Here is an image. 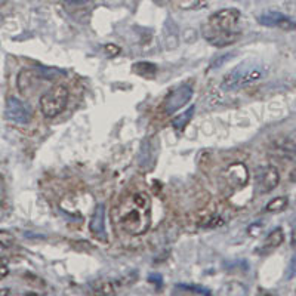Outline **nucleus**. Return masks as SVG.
<instances>
[{
    "label": "nucleus",
    "mask_w": 296,
    "mask_h": 296,
    "mask_svg": "<svg viewBox=\"0 0 296 296\" xmlns=\"http://www.w3.org/2000/svg\"><path fill=\"white\" fill-rule=\"evenodd\" d=\"M117 225L130 236H142L151 224V200L147 193L129 196L114 213Z\"/></svg>",
    "instance_id": "1"
},
{
    "label": "nucleus",
    "mask_w": 296,
    "mask_h": 296,
    "mask_svg": "<svg viewBox=\"0 0 296 296\" xmlns=\"http://www.w3.org/2000/svg\"><path fill=\"white\" fill-rule=\"evenodd\" d=\"M240 12L234 7L215 12L202 27L203 37L216 47H224L236 43L242 31L239 28Z\"/></svg>",
    "instance_id": "2"
},
{
    "label": "nucleus",
    "mask_w": 296,
    "mask_h": 296,
    "mask_svg": "<svg viewBox=\"0 0 296 296\" xmlns=\"http://www.w3.org/2000/svg\"><path fill=\"white\" fill-rule=\"evenodd\" d=\"M68 102V89L64 85H56L44 92L40 98V110L44 117L52 119L61 114Z\"/></svg>",
    "instance_id": "3"
},
{
    "label": "nucleus",
    "mask_w": 296,
    "mask_h": 296,
    "mask_svg": "<svg viewBox=\"0 0 296 296\" xmlns=\"http://www.w3.org/2000/svg\"><path fill=\"white\" fill-rule=\"evenodd\" d=\"M261 76H262L261 71L256 68H245V65H239L237 68H234L233 71H230L228 74L224 76L221 89H224V90L239 89V87L248 86L254 82L259 80Z\"/></svg>",
    "instance_id": "4"
},
{
    "label": "nucleus",
    "mask_w": 296,
    "mask_h": 296,
    "mask_svg": "<svg viewBox=\"0 0 296 296\" xmlns=\"http://www.w3.org/2000/svg\"><path fill=\"white\" fill-rule=\"evenodd\" d=\"M6 119L18 123V125H28L31 122V110L27 104L19 101L15 96L7 98L6 101V110H4Z\"/></svg>",
    "instance_id": "5"
},
{
    "label": "nucleus",
    "mask_w": 296,
    "mask_h": 296,
    "mask_svg": "<svg viewBox=\"0 0 296 296\" xmlns=\"http://www.w3.org/2000/svg\"><path fill=\"white\" fill-rule=\"evenodd\" d=\"M193 96V87L188 85H181L175 90H172L166 101H165V113L166 114H173L179 108H182Z\"/></svg>",
    "instance_id": "6"
},
{
    "label": "nucleus",
    "mask_w": 296,
    "mask_h": 296,
    "mask_svg": "<svg viewBox=\"0 0 296 296\" xmlns=\"http://www.w3.org/2000/svg\"><path fill=\"white\" fill-rule=\"evenodd\" d=\"M280 182V173L276 166H265L259 170L258 175V191L261 194H267L273 191Z\"/></svg>",
    "instance_id": "7"
},
{
    "label": "nucleus",
    "mask_w": 296,
    "mask_h": 296,
    "mask_svg": "<svg viewBox=\"0 0 296 296\" xmlns=\"http://www.w3.org/2000/svg\"><path fill=\"white\" fill-rule=\"evenodd\" d=\"M89 231L92 236L101 242H107V230H105V206L102 203L96 205L93 215L89 222Z\"/></svg>",
    "instance_id": "8"
},
{
    "label": "nucleus",
    "mask_w": 296,
    "mask_h": 296,
    "mask_svg": "<svg viewBox=\"0 0 296 296\" xmlns=\"http://www.w3.org/2000/svg\"><path fill=\"white\" fill-rule=\"evenodd\" d=\"M259 24L265 25V27H276L285 31H294L296 30V22H294L289 16L279 13V12H268L264 13L258 18Z\"/></svg>",
    "instance_id": "9"
},
{
    "label": "nucleus",
    "mask_w": 296,
    "mask_h": 296,
    "mask_svg": "<svg viewBox=\"0 0 296 296\" xmlns=\"http://www.w3.org/2000/svg\"><path fill=\"white\" fill-rule=\"evenodd\" d=\"M225 179L231 187H245L249 181V170L243 163H233L225 170Z\"/></svg>",
    "instance_id": "10"
},
{
    "label": "nucleus",
    "mask_w": 296,
    "mask_h": 296,
    "mask_svg": "<svg viewBox=\"0 0 296 296\" xmlns=\"http://www.w3.org/2000/svg\"><path fill=\"white\" fill-rule=\"evenodd\" d=\"M283 242H285V233H283V230H282V228H276V230H273V231L268 234V237L264 240V243H262V246H261V249H259V254L267 255V254L276 251Z\"/></svg>",
    "instance_id": "11"
},
{
    "label": "nucleus",
    "mask_w": 296,
    "mask_h": 296,
    "mask_svg": "<svg viewBox=\"0 0 296 296\" xmlns=\"http://www.w3.org/2000/svg\"><path fill=\"white\" fill-rule=\"evenodd\" d=\"M37 85V76L31 70H22L18 74V89L22 95H28Z\"/></svg>",
    "instance_id": "12"
},
{
    "label": "nucleus",
    "mask_w": 296,
    "mask_h": 296,
    "mask_svg": "<svg viewBox=\"0 0 296 296\" xmlns=\"http://www.w3.org/2000/svg\"><path fill=\"white\" fill-rule=\"evenodd\" d=\"M133 73L144 79H153L157 74V65L153 62L141 61V62L133 64Z\"/></svg>",
    "instance_id": "13"
},
{
    "label": "nucleus",
    "mask_w": 296,
    "mask_h": 296,
    "mask_svg": "<svg viewBox=\"0 0 296 296\" xmlns=\"http://www.w3.org/2000/svg\"><path fill=\"white\" fill-rule=\"evenodd\" d=\"M194 111H196V107L191 105L187 111H184V113L175 116L173 120H172V126H173L176 130H184V129L188 126V123L191 122V119H193V116H194Z\"/></svg>",
    "instance_id": "14"
},
{
    "label": "nucleus",
    "mask_w": 296,
    "mask_h": 296,
    "mask_svg": "<svg viewBox=\"0 0 296 296\" xmlns=\"http://www.w3.org/2000/svg\"><path fill=\"white\" fill-rule=\"evenodd\" d=\"M289 205V199L286 196H280V197H276L273 199L267 206H265V211L270 212V213H279V212H283Z\"/></svg>",
    "instance_id": "15"
},
{
    "label": "nucleus",
    "mask_w": 296,
    "mask_h": 296,
    "mask_svg": "<svg viewBox=\"0 0 296 296\" xmlns=\"http://www.w3.org/2000/svg\"><path fill=\"white\" fill-rule=\"evenodd\" d=\"M282 150H283L285 153H288V154L296 157V129L295 130H292V132L285 138Z\"/></svg>",
    "instance_id": "16"
},
{
    "label": "nucleus",
    "mask_w": 296,
    "mask_h": 296,
    "mask_svg": "<svg viewBox=\"0 0 296 296\" xmlns=\"http://www.w3.org/2000/svg\"><path fill=\"white\" fill-rule=\"evenodd\" d=\"M15 245V236L9 231L0 230V246L3 248H12Z\"/></svg>",
    "instance_id": "17"
},
{
    "label": "nucleus",
    "mask_w": 296,
    "mask_h": 296,
    "mask_svg": "<svg viewBox=\"0 0 296 296\" xmlns=\"http://www.w3.org/2000/svg\"><path fill=\"white\" fill-rule=\"evenodd\" d=\"M221 225H224V221L219 216H211V218L205 219V222H202V227H205V228H216Z\"/></svg>",
    "instance_id": "18"
},
{
    "label": "nucleus",
    "mask_w": 296,
    "mask_h": 296,
    "mask_svg": "<svg viewBox=\"0 0 296 296\" xmlns=\"http://www.w3.org/2000/svg\"><path fill=\"white\" fill-rule=\"evenodd\" d=\"M172 3L181 9H191V7H196V4H199L196 0H172Z\"/></svg>",
    "instance_id": "19"
},
{
    "label": "nucleus",
    "mask_w": 296,
    "mask_h": 296,
    "mask_svg": "<svg viewBox=\"0 0 296 296\" xmlns=\"http://www.w3.org/2000/svg\"><path fill=\"white\" fill-rule=\"evenodd\" d=\"M104 50L107 52V55H110V56H116V55H119L120 53V47L117 46V44H113V43H107L105 46H104Z\"/></svg>",
    "instance_id": "20"
},
{
    "label": "nucleus",
    "mask_w": 296,
    "mask_h": 296,
    "mask_svg": "<svg viewBox=\"0 0 296 296\" xmlns=\"http://www.w3.org/2000/svg\"><path fill=\"white\" fill-rule=\"evenodd\" d=\"M87 1L89 0H65V3L70 4V6H82V4H85Z\"/></svg>",
    "instance_id": "21"
},
{
    "label": "nucleus",
    "mask_w": 296,
    "mask_h": 296,
    "mask_svg": "<svg viewBox=\"0 0 296 296\" xmlns=\"http://www.w3.org/2000/svg\"><path fill=\"white\" fill-rule=\"evenodd\" d=\"M3 199H4V181L0 176V203L3 202Z\"/></svg>",
    "instance_id": "22"
},
{
    "label": "nucleus",
    "mask_w": 296,
    "mask_h": 296,
    "mask_svg": "<svg viewBox=\"0 0 296 296\" xmlns=\"http://www.w3.org/2000/svg\"><path fill=\"white\" fill-rule=\"evenodd\" d=\"M148 280H150V282H153V283L162 285V277H160V276H157V274H153V276H150V277H148Z\"/></svg>",
    "instance_id": "23"
},
{
    "label": "nucleus",
    "mask_w": 296,
    "mask_h": 296,
    "mask_svg": "<svg viewBox=\"0 0 296 296\" xmlns=\"http://www.w3.org/2000/svg\"><path fill=\"white\" fill-rule=\"evenodd\" d=\"M7 273H9L7 267H6V265H0V280L4 279V277L7 276Z\"/></svg>",
    "instance_id": "24"
},
{
    "label": "nucleus",
    "mask_w": 296,
    "mask_h": 296,
    "mask_svg": "<svg viewBox=\"0 0 296 296\" xmlns=\"http://www.w3.org/2000/svg\"><path fill=\"white\" fill-rule=\"evenodd\" d=\"M291 245H292V248H296V225H295V228L292 230V237H291Z\"/></svg>",
    "instance_id": "25"
},
{
    "label": "nucleus",
    "mask_w": 296,
    "mask_h": 296,
    "mask_svg": "<svg viewBox=\"0 0 296 296\" xmlns=\"http://www.w3.org/2000/svg\"><path fill=\"white\" fill-rule=\"evenodd\" d=\"M10 291L9 289H0V296H9Z\"/></svg>",
    "instance_id": "26"
},
{
    "label": "nucleus",
    "mask_w": 296,
    "mask_h": 296,
    "mask_svg": "<svg viewBox=\"0 0 296 296\" xmlns=\"http://www.w3.org/2000/svg\"><path fill=\"white\" fill-rule=\"evenodd\" d=\"M291 181H294L296 182V168L292 170V173H291Z\"/></svg>",
    "instance_id": "27"
},
{
    "label": "nucleus",
    "mask_w": 296,
    "mask_h": 296,
    "mask_svg": "<svg viewBox=\"0 0 296 296\" xmlns=\"http://www.w3.org/2000/svg\"><path fill=\"white\" fill-rule=\"evenodd\" d=\"M259 296H273L271 294H267V292H264V294H261Z\"/></svg>",
    "instance_id": "28"
}]
</instances>
